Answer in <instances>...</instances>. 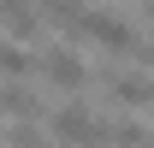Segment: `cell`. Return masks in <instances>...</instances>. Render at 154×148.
Wrapping results in <instances>:
<instances>
[{"label":"cell","mask_w":154,"mask_h":148,"mask_svg":"<svg viewBox=\"0 0 154 148\" xmlns=\"http://www.w3.org/2000/svg\"><path fill=\"white\" fill-rule=\"evenodd\" d=\"M48 125H54V142H65V148H107V125H101V119L83 107V101L59 107Z\"/></svg>","instance_id":"cell-1"},{"label":"cell","mask_w":154,"mask_h":148,"mask_svg":"<svg viewBox=\"0 0 154 148\" xmlns=\"http://www.w3.org/2000/svg\"><path fill=\"white\" fill-rule=\"evenodd\" d=\"M71 36H89V42H101V48H125V54H131L136 48V24L131 18H119V12H83V18L71 24Z\"/></svg>","instance_id":"cell-2"},{"label":"cell","mask_w":154,"mask_h":148,"mask_svg":"<svg viewBox=\"0 0 154 148\" xmlns=\"http://www.w3.org/2000/svg\"><path fill=\"white\" fill-rule=\"evenodd\" d=\"M36 65L48 71V83H59V89H83V77H89V65H83L77 48H48Z\"/></svg>","instance_id":"cell-3"},{"label":"cell","mask_w":154,"mask_h":148,"mask_svg":"<svg viewBox=\"0 0 154 148\" xmlns=\"http://www.w3.org/2000/svg\"><path fill=\"white\" fill-rule=\"evenodd\" d=\"M101 89L113 95V101H148V77H142V71H119V65H107V71H101Z\"/></svg>","instance_id":"cell-4"},{"label":"cell","mask_w":154,"mask_h":148,"mask_svg":"<svg viewBox=\"0 0 154 148\" xmlns=\"http://www.w3.org/2000/svg\"><path fill=\"white\" fill-rule=\"evenodd\" d=\"M83 12H89L83 0H42V18H54V24H65V30H71V24L83 18Z\"/></svg>","instance_id":"cell-5"},{"label":"cell","mask_w":154,"mask_h":148,"mask_svg":"<svg viewBox=\"0 0 154 148\" xmlns=\"http://www.w3.org/2000/svg\"><path fill=\"white\" fill-rule=\"evenodd\" d=\"M30 65H36V59H30V54H24V48H12V42L0 36V77H24V71H30Z\"/></svg>","instance_id":"cell-6"},{"label":"cell","mask_w":154,"mask_h":148,"mask_svg":"<svg viewBox=\"0 0 154 148\" xmlns=\"http://www.w3.org/2000/svg\"><path fill=\"white\" fill-rule=\"evenodd\" d=\"M6 142H12V148H54L48 136H36L30 125H12V130H6Z\"/></svg>","instance_id":"cell-7"},{"label":"cell","mask_w":154,"mask_h":148,"mask_svg":"<svg viewBox=\"0 0 154 148\" xmlns=\"http://www.w3.org/2000/svg\"><path fill=\"white\" fill-rule=\"evenodd\" d=\"M148 107H154V83H148Z\"/></svg>","instance_id":"cell-8"},{"label":"cell","mask_w":154,"mask_h":148,"mask_svg":"<svg viewBox=\"0 0 154 148\" xmlns=\"http://www.w3.org/2000/svg\"><path fill=\"white\" fill-rule=\"evenodd\" d=\"M148 18H154V0H148Z\"/></svg>","instance_id":"cell-9"},{"label":"cell","mask_w":154,"mask_h":148,"mask_svg":"<svg viewBox=\"0 0 154 148\" xmlns=\"http://www.w3.org/2000/svg\"><path fill=\"white\" fill-rule=\"evenodd\" d=\"M0 12H6V0H0Z\"/></svg>","instance_id":"cell-10"}]
</instances>
